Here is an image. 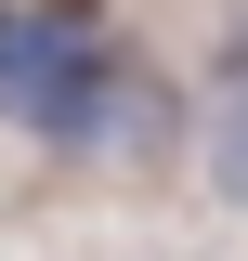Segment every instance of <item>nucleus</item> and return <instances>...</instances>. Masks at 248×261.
<instances>
[{
	"instance_id": "f257e3e1",
	"label": "nucleus",
	"mask_w": 248,
	"mask_h": 261,
	"mask_svg": "<svg viewBox=\"0 0 248 261\" xmlns=\"http://www.w3.org/2000/svg\"><path fill=\"white\" fill-rule=\"evenodd\" d=\"M0 130H27L53 157H170L183 105L79 0H0Z\"/></svg>"
},
{
	"instance_id": "f03ea898",
	"label": "nucleus",
	"mask_w": 248,
	"mask_h": 261,
	"mask_svg": "<svg viewBox=\"0 0 248 261\" xmlns=\"http://www.w3.org/2000/svg\"><path fill=\"white\" fill-rule=\"evenodd\" d=\"M209 183L248 209V27H235V53H222V92H209Z\"/></svg>"
}]
</instances>
